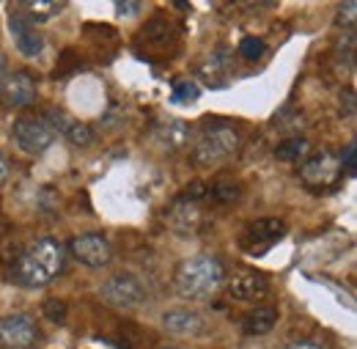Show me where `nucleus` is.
Masks as SVG:
<instances>
[{
  "label": "nucleus",
  "mask_w": 357,
  "mask_h": 349,
  "mask_svg": "<svg viewBox=\"0 0 357 349\" xmlns=\"http://www.w3.org/2000/svg\"><path fill=\"white\" fill-rule=\"evenodd\" d=\"M63 262H66L63 242L55 239V237H42V239H36L33 245H28L22 251V256L17 259V264L8 272L17 283H22L28 289H42V286H50L61 275Z\"/></svg>",
  "instance_id": "obj_1"
},
{
  "label": "nucleus",
  "mask_w": 357,
  "mask_h": 349,
  "mask_svg": "<svg viewBox=\"0 0 357 349\" xmlns=\"http://www.w3.org/2000/svg\"><path fill=\"white\" fill-rule=\"evenodd\" d=\"M174 286L184 300H209L225 286V267L212 253L190 256L176 267Z\"/></svg>",
  "instance_id": "obj_2"
},
{
  "label": "nucleus",
  "mask_w": 357,
  "mask_h": 349,
  "mask_svg": "<svg viewBox=\"0 0 357 349\" xmlns=\"http://www.w3.org/2000/svg\"><path fill=\"white\" fill-rule=\"evenodd\" d=\"M239 149V130L231 121H206L192 146V160L198 165L223 163Z\"/></svg>",
  "instance_id": "obj_3"
},
{
  "label": "nucleus",
  "mask_w": 357,
  "mask_h": 349,
  "mask_svg": "<svg viewBox=\"0 0 357 349\" xmlns=\"http://www.w3.org/2000/svg\"><path fill=\"white\" fill-rule=\"evenodd\" d=\"M42 333L31 313H6L0 316V349H33Z\"/></svg>",
  "instance_id": "obj_4"
},
{
  "label": "nucleus",
  "mask_w": 357,
  "mask_h": 349,
  "mask_svg": "<svg viewBox=\"0 0 357 349\" xmlns=\"http://www.w3.org/2000/svg\"><path fill=\"white\" fill-rule=\"evenodd\" d=\"M102 300L107 306L121 308V311H135L146 303V289L135 275L119 272L102 283Z\"/></svg>",
  "instance_id": "obj_5"
},
{
  "label": "nucleus",
  "mask_w": 357,
  "mask_h": 349,
  "mask_svg": "<svg viewBox=\"0 0 357 349\" xmlns=\"http://www.w3.org/2000/svg\"><path fill=\"white\" fill-rule=\"evenodd\" d=\"M14 143L25 151V154H42L45 149L52 146L55 140V132L45 121V116H33V113H25L14 121Z\"/></svg>",
  "instance_id": "obj_6"
},
{
  "label": "nucleus",
  "mask_w": 357,
  "mask_h": 349,
  "mask_svg": "<svg viewBox=\"0 0 357 349\" xmlns=\"http://www.w3.org/2000/svg\"><path fill=\"white\" fill-rule=\"evenodd\" d=\"M338 176H341V160L330 149H321L316 154H308L305 163H303V168H300L303 184L311 187V190H324V187L335 184Z\"/></svg>",
  "instance_id": "obj_7"
},
{
  "label": "nucleus",
  "mask_w": 357,
  "mask_h": 349,
  "mask_svg": "<svg viewBox=\"0 0 357 349\" xmlns=\"http://www.w3.org/2000/svg\"><path fill=\"white\" fill-rule=\"evenodd\" d=\"M69 253H72V259H77V262L91 267V269L107 267V264L113 262V248H110L107 237L99 234V231H89V234L72 237Z\"/></svg>",
  "instance_id": "obj_8"
},
{
  "label": "nucleus",
  "mask_w": 357,
  "mask_h": 349,
  "mask_svg": "<svg viewBox=\"0 0 357 349\" xmlns=\"http://www.w3.org/2000/svg\"><path fill=\"white\" fill-rule=\"evenodd\" d=\"M286 237V223L278 218H259L248 223L245 234H242V248L253 256L269 251L275 242H280Z\"/></svg>",
  "instance_id": "obj_9"
},
{
  "label": "nucleus",
  "mask_w": 357,
  "mask_h": 349,
  "mask_svg": "<svg viewBox=\"0 0 357 349\" xmlns=\"http://www.w3.org/2000/svg\"><path fill=\"white\" fill-rule=\"evenodd\" d=\"M36 88H39V77L31 69H20V72L6 77V86H3L0 96L8 107H28L36 99Z\"/></svg>",
  "instance_id": "obj_10"
},
{
  "label": "nucleus",
  "mask_w": 357,
  "mask_h": 349,
  "mask_svg": "<svg viewBox=\"0 0 357 349\" xmlns=\"http://www.w3.org/2000/svg\"><path fill=\"white\" fill-rule=\"evenodd\" d=\"M225 286H228V295H231L234 300H242V303H256V300L267 297V292H269L267 278L259 275V272H253V269H239V272H234V275L225 281Z\"/></svg>",
  "instance_id": "obj_11"
},
{
  "label": "nucleus",
  "mask_w": 357,
  "mask_h": 349,
  "mask_svg": "<svg viewBox=\"0 0 357 349\" xmlns=\"http://www.w3.org/2000/svg\"><path fill=\"white\" fill-rule=\"evenodd\" d=\"M162 327L171 333V336H178V339H198L206 333V319L195 311H187V308H174V311H165L162 313Z\"/></svg>",
  "instance_id": "obj_12"
},
{
  "label": "nucleus",
  "mask_w": 357,
  "mask_h": 349,
  "mask_svg": "<svg viewBox=\"0 0 357 349\" xmlns=\"http://www.w3.org/2000/svg\"><path fill=\"white\" fill-rule=\"evenodd\" d=\"M165 223L171 225V231H176L181 237H192L204 225V212L198 204H187V201L176 198L165 212Z\"/></svg>",
  "instance_id": "obj_13"
},
{
  "label": "nucleus",
  "mask_w": 357,
  "mask_h": 349,
  "mask_svg": "<svg viewBox=\"0 0 357 349\" xmlns=\"http://www.w3.org/2000/svg\"><path fill=\"white\" fill-rule=\"evenodd\" d=\"M151 132H154V140L165 151H178L190 143V124L181 119H160Z\"/></svg>",
  "instance_id": "obj_14"
},
{
  "label": "nucleus",
  "mask_w": 357,
  "mask_h": 349,
  "mask_svg": "<svg viewBox=\"0 0 357 349\" xmlns=\"http://www.w3.org/2000/svg\"><path fill=\"white\" fill-rule=\"evenodd\" d=\"M8 28H11V34H14L17 47H20V52H22V55H28V58L42 55V50H45V39H42V36L36 34V28H33V25H28L17 11H11V17H8Z\"/></svg>",
  "instance_id": "obj_15"
},
{
  "label": "nucleus",
  "mask_w": 357,
  "mask_h": 349,
  "mask_svg": "<svg viewBox=\"0 0 357 349\" xmlns=\"http://www.w3.org/2000/svg\"><path fill=\"white\" fill-rule=\"evenodd\" d=\"M66 3L61 0H22L14 6V11L28 22V25H36V22H47L52 17H58L63 11Z\"/></svg>",
  "instance_id": "obj_16"
},
{
  "label": "nucleus",
  "mask_w": 357,
  "mask_h": 349,
  "mask_svg": "<svg viewBox=\"0 0 357 349\" xmlns=\"http://www.w3.org/2000/svg\"><path fill=\"white\" fill-rule=\"evenodd\" d=\"M278 325V311L269 306H259L242 316V333L245 336H267Z\"/></svg>",
  "instance_id": "obj_17"
},
{
  "label": "nucleus",
  "mask_w": 357,
  "mask_h": 349,
  "mask_svg": "<svg viewBox=\"0 0 357 349\" xmlns=\"http://www.w3.org/2000/svg\"><path fill=\"white\" fill-rule=\"evenodd\" d=\"M308 154H311V143H308L305 138H300V135L286 138V140H280V143L275 146V157H278L280 163H300V160H305Z\"/></svg>",
  "instance_id": "obj_18"
},
{
  "label": "nucleus",
  "mask_w": 357,
  "mask_h": 349,
  "mask_svg": "<svg viewBox=\"0 0 357 349\" xmlns=\"http://www.w3.org/2000/svg\"><path fill=\"white\" fill-rule=\"evenodd\" d=\"M231 64L225 61V50H218L212 58H206V64H201V77L206 80V86H225V75H228Z\"/></svg>",
  "instance_id": "obj_19"
},
{
  "label": "nucleus",
  "mask_w": 357,
  "mask_h": 349,
  "mask_svg": "<svg viewBox=\"0 0 357 349\" xmlns=\"http://www.w3.org/2000/svg\"><path fill=\"white\" fill-rule=\"evenodd\" d=\"M242 198V184L234 181V179H218L209 184V195L206 201H215L220 207H228V204H236Z\"/></svg>",
  "instance_id": "obj_20"
},
{
  "label": "nucleus",
  "mask_w": 357,
  "mask_h": 349,
  "mask_svg": "<svg viewBox=\"0 0 357 349\" xmlns=\"http://www.w3.org/2000/svg\"><path fill=\"white\" fill-rule=\"evenodd\" d=\"M168 36H171V25H168L162 17H154V20H151L146 28H140V34H137L140 42H154V44L165 42Z\"/></svg>",
  "instance_id": "obj_21"
},
{
  "label": "nucleus",
  "mask_w": 357,
  "mask_h": 349,
  "mask_svg": "<svg viewBox=\"0 0 357 349\" xmlns=\"http://www.w3.org/2000/svg\"><path fill=\"white\" fill-rule=\"evenodd\" d=\"M206 195H209V184L206 181H201V179H195V181H190L184 190H181V201H187V204H201V201H206Z\"/></svg>",
  "instance_id": "obj_22"
},
{
  "label": "nucleus",
  "mask_w": 357,
  "mask_h": 349,
  "mask_svg": "<svg viewBox=\"0 0 357 349\" xmlns=\"http://www.w3.org/2000/svg\"><path fill=\"white\" fill-rule=\"evenodd\" d=\"M357 22V3L355 0H349V3H341L338 6V11H335V25L338 28H347V31H352Z\"/></svg>",
  "instance_id": "obj_23"
},
{
  "label": "nucleus",
  "mask_w": 357,
  "mask_h": 349,
  "mask_svg": "<svg viewBox=\"0 0 357 349\" xmlns=\"http://www.w3.org/2000/svg\"><path fill=\"white\" fill-rule=\"evenodd\" d=\"M264 39H256V36H245L242 44H239V55L245 58V61H259L261 55H264Z\"/></svg>",
  "instance_id": "obj_24"
},
{
  "label": "nucleus",
  "mask_w": 357,
  "mask_h": 349,
  "mask_svg": "<svg viewBox=\"0 0 357 349\" xmlns=\"http://www.w3.org/2000/svg\"><path fill=\"white\" fill-rule=\"evenodd\" d=\"M42 311H45V316L50 319V322H55V325H61L63 319H66V313H69V306L63 303V300H45L42 303Z\"/></svg>",
  "instance_id": "obj_25"
},
{
  "label": "nucleus",
  "mask_w": 357,
  "mask_h": 349,
  "mask_svg": "<svg viewBox=\"0 0 357 349\" xmlns=\"http://www.w3.org/2000/svg\"><path fill=\"white\" fill-rule=\"evenodd\" d=\"M66 138H69L75 146H89L91 140H93V132H91L89 124H75V121H72V127L66 130Z\"/></svg>",
  "instance_id": "obj_26"
},
{
  "label": "nucleus",
  "mask_w": 357,
  "mask_h": 349,
  "mask_svg": "<svg viewBox=\"0 0 357 349\" xmlns=\"http://www.w3.org/2000/svg\"><path fill=\"white\" fill-rule=\"evenodd\" d=\"M198 99V86L187 83V80H176L174 83V102H192Z\"/></svg>",
  "instance_id": "obj_27"
},
{
  "label": "nucleus",
  "mask_w": 357,
  "mask_h": 349,
  "mask_svg": "<svg viewBox=\"0 0 357 349\" xmlns=\"http://www.w3.org/2000/svg\"><path fill=\"white\" fill-rule=\"evenodd\" d=\"M45 121L50 124V127H52V132H55V130L66 132L69 127H72L69 116H66L63 110H55V107H52V110H47V113H45Z\"/></svg>",
  "instance_id": "obj_28"
},
{
  "label": "nucleus",
  "mask_w": 357,
  "mask_h": 349,
  "mask_svg": "<svg viewBox=\"0 0 357 349\" xmlns=\"http://www.w3.org/2000/svg\"><path fill=\"white\" fill-rule=\"evenodd\" d=\"M338 160H341V171H344V168H347L349 174H352V171H357V146H355V140H352V143L344 149V154H341Z\"/></svg>",
  "instance_id": "obj_29"
},
{
  "label": "nucleus",
  "mask_w": 357,
  "mask_h": 349,
  "mask_svg": "<svg viewBox=\"0 0 357 349\" xmlns=\"http://www.w3.org/2000/svg\"><path fill=\"white\" fill-rule=\"evenodd\" d=\"M80 64H77V55H75V50H63V55H61V66L55 69V77L58 75H66V72H72V69H77Z\"/></svg>",
  "instance_id": "obj_30"
},
{
  "label": "nucleus",
  "mask_w": 357,
  "mask_h": 349,
  "mask_svg": "<svg viewBox=\"0 0 357 349\" xmlns=\"http://www.w3.org/2000/svg\"><path fill=\"white\" fill-rule=\"evenodd\" d=\"M347 105V116H352L355 113V91L352 88H344L341 91V107Z\"/></svg>",
  "instance_id": "obj_31"
},
{
  "label": "nucleus",
  "mask_w": 357,
  "mask_h": 349,
  "mask_svg": "<svg viewBox=\"0 0 357 349\" xmlns=\"http://www.w3.org/2000/svg\"><path fill=\"white\" fill-rule=\"evenodd\" d=\"M143 3H116V11L119 14H140Z\"/></svg>",
  "instance_id": "obj_32"
},
{
  "label": "nucleus",
  "mask_w": 357,
  "mask_h": 349,
  "mask_svg": "<svg viewBox=\"0 0 357 349\" xmlns=\"http://www.w3.org/2000/svg\"><path fill=\"white\" fill-rule=\"evenodd\" d=\"M283 349H321L316 341H294V344H289V347H283Z\"/></svg>",
  "instance_id": "obj_33"
},
{
  "label": "nucleus",
  "mask_w": 357,
  "mask_h": 349,
  "mask_svg": "<svg viewBox=\"0 0 357 349\" xmlns=\"http://www.w3.org/2000/svg\"><path fill=\"white\" fill-rule=\"evenodd\" d=\"M6 77H8V69H6V58L0 55V94H3V86H6Z\"/></svg>",
  "instance_id": "obj_34"
},
{
  "label": "nucleus",
  "mask_w": 357,
  "mask_h": 349,
  "mask_svg": "<svg viewBox=\"0 0 357 349\" xmlns=\"http://www.w3.org/2000/svg\"><path fill=\"white\" fill-rule=\"evenodd\" d=\"M8 179V163H6V157L0 154V181H6Z\"/></svg>",
  "instance_id": "obj_35"
},
{
  "label": "nucleus",
  "mask_w": 357,
  "mask_h": 349,
  "mask_svg": "<svg viewBox=\"0 0 357 349\" xmlns=\"http://www.w3.org/2000/svg\"><path fill=\"white\" fill-rule=\"evenodd\" d=\"M157 349H181V347H176V344H160Z\"/></svg>",
  "instance_id": "obj_36"
}]
</instances>
